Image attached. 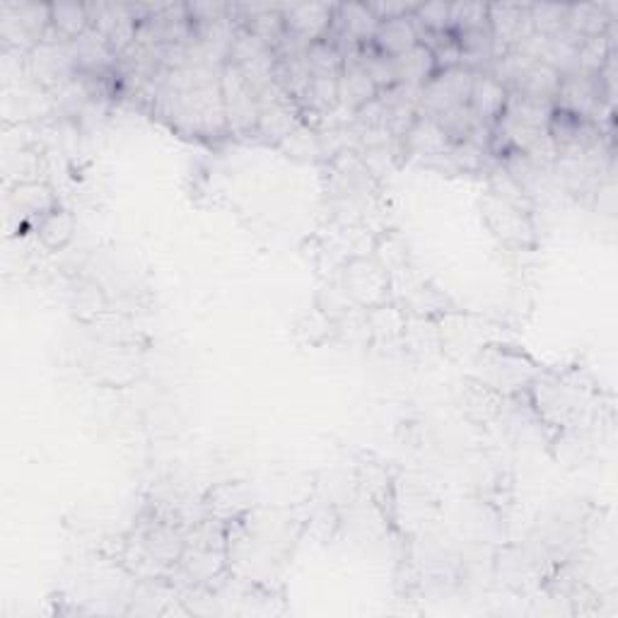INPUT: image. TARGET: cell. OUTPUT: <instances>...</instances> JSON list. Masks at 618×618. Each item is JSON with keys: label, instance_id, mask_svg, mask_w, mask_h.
<instances>
[{"label": "cell", "instance_id": "obj_26", "mask_svg": "<svg viewBox=\"0 0 618 618\" xmlns=\"http://www.w3.org/2000/svg\"><path fill=\"white\" fill-rule=\"evenodd\" d=\"M71 309L77 319L85 321V324H93V321H97L99 315L107 309V300L95 283L83 280L77 283V288L71 295Z\"/></svg>", "mask_w": 618, "mask_h": 618}, {"label": "cell", "instance_id": "obj_6", "mask_svg": "<svg viewBox=\"0 0 618 618\" xmlns=\"http://www.w3.org/2000/svg\"><path fill=\"white\" fill-rule=\"evenodd\" d=\"M221 87L225 102L227 136L252 143L256 124H259V89H256L239 68L225 61L221 68Z\"/></svg>", "mask_w": 618, "mask_h": 618}, {"label": "cell", "instance_id": "obj_19", "mask_svg": "<svg viewBox=\"0 0 618 618\" xmlns=\"http://www.w3.org/2000/svg\"><path fill=\"white\" fill-rule=\"evenodd\" d=\"M616 3H583L568 6L565 12V30H571L575 36H597L609 30V24L616 22Z\"/></svg>", "mask_w": 618, "mask_h": 618}, {"label": "cell", "instance_id": "obj_2", "mask_svg": "<svg viewBox=\"0 0 618 618\" xmlns=\"http://www.w3.org/2000/svg\"><path fill=\"white\" fill-rule=\"evenodd\" d=\"M530 402L541 423L556 433H587L597 414L595 390L577 380V370H541L530 384Z\"/></svg>", "mask_w": 618, "mask_h": 618}, {"label": "cell", "instance_id": "obj_16", "mask_svg": "<svg viewBox=\"0 0 618 618\" xmlns=\"http://www.w3.org/2000/svg\"><path fill=\"white\" fill-rule=\"evenodd\" d=\"M201 500H203L205 518H213L223 524H230L244 518V514H249L247 488H244L239 481H225L221 486H215Z\"/></svg>", "mask_w": 618, "mask_h": 618}, {"label": "cell", "instance_id": "obj_8", "mask_svg": "<svg viewBox=\"0 0 618 618\" xmlns=\"http://www.w3.org/2000/svg\"><path fill=\"white\" fill-rule=\"evenodd\" d=\"M481 213L486 227L505 247L532 249L536 244V227L530 211H522L518 205L502 201L488 191L481 199Z\"/></svg>", "mask_w": 618, "mask_h": 618}, {"label": "cell", "instance_id": "obj_12", "mask_svg": "<svg viewBox=\"0 0 618 618\" xmlns=\"http://www.w3.org/2000/svg\"><path fill=\"white\" fill-rule=\"evenodd\" d=\"M452 146L455 143L433 116L418 114L416 124L411 126V131L404 138V154L437 170L443 160L449 164V150H452Z\"/></svg>", "mask_w": 618, "mask_h": 618}, {"label": "cell", "instance_id": "obj_21", "mask_svg": "<svg viewBox=\"0 0 618 618\" xmlns=\"http://www.w3.org/2000/svg\"><path fill=\"white\" fill-rule=\"evenodd\" d=\"M34 232L39 244H42L46 252H63L75 235V217L66 209L56 205L54 211L39 217L34 223Z\"/></svg>", "mask_w": 618, "mask_h": 618}, {"label": "cell", "instance_id": "obj_5", "mask_svg": "<svg viewBox=\"0 0 618 618\" xmlns=\"http://www.w3.org/2000/svg\"><path fill=\"white\" fill-rule=\"evenodd\" d=\"M51 28V6L46 3H12L6 0L0 3V39L8 51L28 56L39 44Z\"/></svg>", "mask_w": 618, "mask_h": 618}, {"label": "cell", "instance_id": "obj_29", "mask_svg": "<svg viewBox=\"0 0 618 618\" xmlns=\"http://www.w3.org/2000/svg\"><path fill=\"white\" fill-rule=\"evenodd\" d=\"M565 12H568V6H551V3L530 6L534 34H541V36L558 34L565 28Z\"/></svg>", "mask_w": 618, "mask_h": 618}, {"label": "cell", "instance_id": "obj_15", "mask_svg": "<svg viewBox=\"0 0 618 618\" xmlns=\"http://www.w3.org/2000/svg\"><path fill=\"white\" fill-rule=\"evenodd\" d=\"M508 87L502 85L496 75L491 73H476L471 97H469V109L473 111L479 124L493 128L496 121L500 119L502 109L508 105Z\"/></svg>", "mask_w": 618, "mask_h": 618}, {"label": "cell", "instance_id": "obj_22", "mask_svg": "<svg viewBox=\"0 0 618 618\" xmlns=\"http://www.w3.org/2000/svg\"><path fill=\"white\" fill-rule=\"evenodd\" d=\"M394 68H396V83L416 87V89H420L425 83H428L437 71L433 51L420 42L411 51H406L404 56L394 58Z\"/></svg>", "mask_w": 618, "mask_h": 618}, {"label": "cell", "instance_id": "obj_23", "mask_svg": "<svg viewBox=\"0 0 618 618\" xmlns=\"http://www.w3.org/2000/svg\"><path fill=\"white\" fill-rule=\"evenodd\" d=\"M278 148L286 152L288 158L298 160V162H324L327 160L324 148H321L319 131H315V128H309L302 121L286 140H283Z\"/></svg>", "mask_w": 618, "mask_h": 618}, {"label": "cell", "instance_id": "obj_18", "mask_svg": "<svg viewBox=\"0 0 618 618\" xmlns=\"http://www.w3.org/2000/svg\"><path fill=\"white\" fill-rule=\"evenodd\" d=\"M505 402H508V396L493 392L491 386H486L473 377L467 380V386H464V392H461L464 414H467V418L473 423L488 425V423L502 418Z\"/></svg>", "mask_w": 618, "mask_h": 618}, {"label": "cell", "instance_id": "obj_17", "mask_svg": "<svg viewBox=\"0 0 618 618\" xmlns=\"http://www.w3.org/2000/svg\"><path fill=\"white\" fill-rule=\"evenodd\" d=\"M8 201L12 209L22 217H30L32 223H36L39 217L54 211L58 205L54 191H51V187L42 182V179H34V182H15L10 187Z\"/></svg>", "mask_w": 618, "mask_h": 618}, {"label": "cell", "instance_id": "obj_28", "mask_svg": "<svg viewBox=\"0 0 618 618\" xmlns=\"http://www.w3.org/2000/svg\"><path fill=\"white\" fill-rule=\"evenodd\" d=\"M449 8L452 3H418L414 20L418 24L420 32L440 34V32H452V24H449Z\"/></svg>", "mask_w": 618, "mask_h": 618}, {"label": "cell", "instance_id": "obj_4", "mask_svg": "<svg viewBox=\"0 0 618 618\" xmlns=\"http://www.w3.org/2000/svg\"><path fill=\"white\" fill-rule=\"evenodd\" d=\"M337 280L343 288L345 298L358 309H375L394 300L390 270L375 259V254L351 256L339 268Z\"/></svg>", "mask_w": 618, "mask_h": 618}, {"label": "cell", "instance_id": "obj_31", "mask_svg": "<svg viewBox=\"0 0 618 618\" xmlns=\"http://www.w3.org/2000/svg\"><path fill=\"white\" fill-rule=\"evenodd\" d=\"M191 22L217 20L230 15V3H217V0H199V3H187Z\"/></svg>", "mask_w": 618, "mask_h": 618}, {"label": "cell", "instance_id": "obj_9", "mask_svg": "<svg viewBox=\"0 0 618 618\" xmlns=\"http://www.w3.org/2000/svg\"><path fill=\"white\" fill-rule=\"evenodd\" d=\"M89 28L107 39V44L119 58L136 44L138 20L131 6L126 3H85Z\"/></svg>", "mask_w": 618, "mask_h": 618}, {"label": "cell", "instance_id": "obj_3", "mask_svg": "<svg viewBox=\"0 0 618 618\" xmlns=\"http://www.w3.org/2000/svg\"><path fill=\"white\" fill-rule=\"evenodd\" d=\"M473 380L502 396H518L536 380L541 367L524 351L508 343H488L473 355Z\"/></svg>", "mask_w": 618, "mask_h": 618}, {"label": "cell", "instance_id": "obj_10", "mask_svg": "<svg viewBox=\"0 0 618 618\" xmlns=\"http://www.w3.org/2000/svg\"><path fill=\"white\" fill-rule=\"evenodd\" d=\"M227 61L235 68H239L242 75L247 77L256 89H264L266 85L274 83V68H276L274 49L266 46L262 39L254 36L249 30L237 28Z\"/></svg>", "mask_w": 618, "mask_h": 618}, {"label": "cell", "instance_id": "obj_24", "mask_svg": "<svg viewBox=\"0 0 618 618\" xmlns=\"http://www.w3.org/2000/svg\"><path fill=\"white\" fill-rule=\"evenodd\" d=\"M51 28L66 42H75L89 30L85 3H51Z\"/></svg>", "mask_w": 618, "mask_h": 618}, {"label": "cell", "instance_id": "obj_20", "mask_svg": "<svg viewBox=\"0 0 618 618\" xmlns=\"http://www.w3.org/2000/svg\"><path fill=\"white\" fill-rule=\"evenodd\" d=\"M418 42H420L418 24H416L414 15H408V18L380 22V30H377L375 39H372V46H375L384 56L398 58V56H404L406 51L414 49Z\"/></svg>", "mask_w": 618, "mask_h": 618}, {"label": "cell", "instance_id": "obj_27", "mask_svg": "<svg viewBox=\"0 0 618 618\" xmlns=\"http://www.w3.org/2000/svg\"><path fill=\"white\" fill-rule=\"evenodd\" d=\"M449 24H452L455 34L491 28V24H488V6L486 3H452V8H449Z\"/></svg>", "mask_w": 618, "mask_h": 618}, {"label": "cell", "instance_id": "obj_30", "mask_svg": "<svg viewBox=\"0 0 618 618\" xmlns=\"http://www.w3.org/2000/svg\"><path fill=\"white\" fill-rule=\"evenodd\" d=\"M367 8L380 22H386V20L414 15L418 3H406V0H372V3H367Z\"/></svg>", "mask_w": 618, "mask_h": 618}, {"label": "cell", "instance_id": "obj_14", "mask_svg": "<svg viewBox=\"0 0 618 618\" xmlns=\"http://www.w3.org/2000/svg\"><path fill=\"white\" fill-rule=\"evenodd\" d=\"M380 95L377 85L372 83V77L365 68L363 56H360V49L351 51V54L343 56V73L339 81V97L341 107L351 111V116L363 109L367 102H372Z\"/></svg>", "mask_w": 618, "mask_h": 618}, {"label": "cell", "instance_id": "obj_13", "mask_svg": "<svg viewBox=\"0 0 618 618\" xmlns=\"http://www.w3.org/2000/svg\"><path fill=\"white\" fill-rule=\"evenodd\" d=\"M333 3H283L286 32L302 44H315L324 39L331 28Z\"/></svg>", "mask_w": 618, "mask_h": 618}, {"label": "cell", "instance_id": "obj_1", "mask_svg": "<svg viewBox=\"0 0 618 618\" xmlns=\"http://www.w3.org/2000/svg\"><path fill=\"white\" fill-rule=\"evenodd\" d=\"M152 111L187 138L213 140L227 136L221 68L184 66L164 71Z\"/></svg>", "mask_w": 618, "mask_h": 618}, {"label": "cell", "instance_id": "obj_7", "mask_svg": "<svg viewBox=\"0 0 618 618\" xmlns=\"http://www.w3.org/2000/svg\"><path fill=\"white\" fill-rule=\"evenodd\" d=\"M473 77L476 73L464 66L435 71V75L420 87L418 93V114L437 119V116H443L447 111L467 107L471 97Z\"/></svg>", "mask_w": 618, "mask_h": 618}, {"label": "cell", "instance_id": "obj_11", "mask_svg": "<svg viewBox=\"0 0 618 618\" xmlns=\"http://www.w3.org/2000/svg\"><path fill=\"white\" fill-rule=\"evenodd\" d=\"M488 24L496 39V61L508 54L510 49H518L534 34L530 6L512 3H493L488 6Z\"/></svg>", "mask_w": 618, "mask_h": 618}, {"label": "cell", "instance_id": "obj_25", "mask_svg": "<svg viewBox=\"0 0 618 618\" xmlns=\"http://www.w3.org/2000/svg\"><path fill=\"white\" fill-rule=\"evenodd\" d=\"M307 63H309V73H312V77H331V81H341L343 56H341V51L329 42V39H319V42L309 44Z\"/></svg>", "mask_w": 618, "mask_h": 618}]
</instances>
